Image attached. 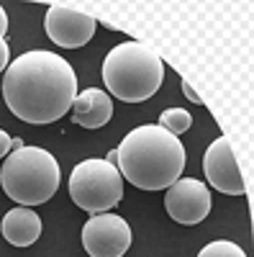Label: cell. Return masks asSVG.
Here are the masks:
<instances>
[{"instance_id": "1", "label": "cell", "mask_w": 254, "mask_h": 257, "mask_svg": "<svg viewBox=\"0 0 254 257\" xmlns=\"http://www.w3.org/2000/svg\"><path fill=\"white\" fill-rule=\"evenodd\" d=\"M3 98L13 116L26 123H54L72 111L77 75L72 64L47 49H31L13 59L3 77Z\"/></svg>"}, {"instance_id": "2", "label": "cell", "mask_w": 254, "mask_h": 257, "mask_svg": "<svg viewBox=\"0 0 254 257\" xmlns=\"http://www.w3.org/2000/svg\"><path fill=\"white\" fill-rule=\"evenodd\" d=\"M118 173L134 188L164 190L182 178L187 162L180 137L164 132L159 123L139 126L118 144Z\"/></svg>"}, {"instance_id": "3", "label": "cell", "mask_w": 254, "mask_h": 257, "mask_svg": "<svg viewBox=\"0 0 254 257\" xmlns=\"http://www.w3.org/2000/svg\"><path fill=\"white\" fill-rule=\"evenodd\" d=\"M103 82L108 93L123 103H141L152 98L164 80V64L157 52L141 41H123L108 52L103 62Z\"/></svg>"}, {"instance_id": "4", "label": "cell", "mask_w": 254, "mask_h": 257, "mask_svg": "<svg viewBox=\"0 0 254 257\" xmlns=\"http://www.w3.org/2000/svg\"><path fill=\"white\" fill-rule=\"evenodd\" d=\"M59 165L41 147H21L11 152L0 170V185L18 206H41L59 188Z\"/></svg>"}, {"instance_id": "5", "label": "cell", "mask_w": 254, "mask_h": 257, "mask_svg": "<svg viewBox=\"0 0 254 257\" xmlns=\"http://www.w3.org/2000/svg\"><path fill=\"white\" fill-rule=\"evenodd\" d=\"M123 196V178L118 167L105 160H82L72 167L70 198L88 213H105L118 206Z\"/></svg>"}, {"instance_id": "6", "label": "cell", "mask_w": 254, "mask_h": 257, "mask_svg": "<svg viewBox=\"0 0 254 257\" xmlns=\"http://www.w3.org/2000/svg\"><path fill=\"white\" fill-rule=\"evenodd\" d=\"M80 239L90 257H123L131 247V226L116 213H93L85 221Z\"/></svg>"}, {"instance_id": "7", "label": "cell", "mask_w": 254, "mask_h": 257, "mask_svg": "<svg viewBox=\"0 0 254 257\" xmlns=\"http://www.w3.org/2000/svg\"><path fill=\"white\" fill-rule=\"evenodd\" d=\"M164 208L177 224L193 226L210 213V190L205 183L193 178H180L164 193Z\"/></svg>"}, {"instance_id": "8", "label": "cell", "mask_w": 254, "mask_h": 257, "mask_svg": "<svg viewBox=\"0 0 254 257\" xmlns=\"http://www.w3.org/2000/svg\"><path fill=\"white\" fill-rule=\"evenodd\" d=\"M203 170H205V180L218 193H226V196H244L246 193V183L241 178L239 162L231 152V144L226 137L210 142L203 157Z\"/></svg>"}, {"instance_id": "9", "label": "cell", "mask_w": 254, "mask_h": 257, "mask_svg": "<svg viewBox=\"0 0 254 257\" xmlns=\"http://www.w3.org/2000/svg\"><path fill=\"white\" fill-rule=\"evenodd\" d=\"M47 34L57 47L65 49H77L85 47L88 41L95 36V18L82 13V11H72L65 6H52L47 11Z\"/></svg>"}, {"instance_id": "10", "label": "cell", "mask_w": 254, "mask_h": 257, "mask_svg": "<svg viewBox=\"0 0 254 257\" xmlns=\"http://www.w3.org/2000/svg\"><path fill=\"white\" fill-rule=\"evenodd\" d=\"M113 116V100L100 88H88L77 93L72 103V121L82 128H100Z\"/></svg>"}, {"instance_id": "11", "label": "cell", "mask_w": 254, "mask_h": 257, "mask_svg": "<svg viewBox=\"0 0 254 257\" xmlns=\"http://www.w3.org/2000/svg\"><path fill=\"white\" fill-rule=\"evenodd\" d=\"M0 231L13 247H31L41 237V216L26 206L11 208L0 221Z\"/></svg>"}, {"instance_id": "12", "label": "cell", "mask_w": 254, "mask_h": 257, "mask_svg": "<svg viewBox=\"0 0 254 257\" xmlns=\"http://www.w3.org/2000/svg\"><path fill=\"white\" fill-rule=\"evenodd\" d=\"M159 126L164 128V132L180 137V134H185L187 128L193 126V116H190L185 108H167V111L159 116Z\"/></svg>"}, {"instance_id": "13", "label": "cell", "mask_w": 254, "mask_h": 257, "mask_svg": "<svg viewBox=\"0 0 254 257\" xmlns=\"http://www.w3.org/2000/svg\"><path fill=\"white\" fill-rule=\"evenodd\" d=\"M198 257H246V254H244V249H241L239 244L226 242V239H218V242L205 244V247L198 252Z\"/></svg>"}, {"instance_id": "14", "label": "cell", "mask_w": 254, "mask_h": 257, "mask_svg": "<svg viewBox=\"0 0 254 257\" xmlns=\"http://www.w3.org/2000/svg\"><path fill=\"white\" fill-rule=\"evenodd\" d=\"M8 64H11V47H8V41L0 36V72H6Z\"/></svg>"}, {"instance_id": "15", "label": "cell", "mask_w": 254, "mask_h": 257, "mask_svg": "<svg viewBox=\"0 0 254 257\" xmlns=\"http://www.w3.org/2000/svg\"><path fill=\"white\" fill-rule=\"evenodd\" d=\"M182 93H185V98H187L190 103H195V105H203V98H200V95H198V93H195L193 88H190V85H187L185 80H182Z\"/></svg>"}, {"instance_id": "16", "label": "cell", "mask_w": 254, "mask_h": 257, "mask_svg": "<svg viewBox=\"0 0 254 257\" xmlns=\"http://www.w3.org/2000/svg\"><path fill=\"white\" fill-rule=\"evenodd\" d=\"M8 155H11V137L0 128V160L8 157Z\"/></svg>"}, {"instance_id": "17", "label": "cell", "mask_w": 254, "mask_h": 257, "mask_svg": "<svg viewBox=\"0 0 254 257\" xmlns=\"http://www.w3.org/2000/svg\"><path fill=\"white\" fill-rule=\"evenodd\" d=\"M6 31H8V16H6L3 6H0V36H3Z\"/></svg>"}, {"instance_id": "18", "label": "cell", "mask_w": 254, "mask_h": 257, "mask_svg": "<svg viewBox=\"0 0 254 257\" xmlns=\"http://www.w3.org/2000/svg\"><path fill=\"white\" fill-rule=\"evenodd\" d=\"M105 162H111V165H116V162H118V152H116V149H111V152H108V157H105Z\"/></svg>"}, {"instance_id": "19", "label": "cell", "mask_w": 254, "mask_h": 257, "mask_svg": "<svg viewBox=\"0 0 254 257\" xmlns=\"http://www.w3.org/2000/svg\"><path fill=\"white\" fill-rule=\"evenodd\" d=\"M21 147H24V142H21L18 137H16V139H11V152H16V149H21Z\"/></svg>"}]
</instances>
